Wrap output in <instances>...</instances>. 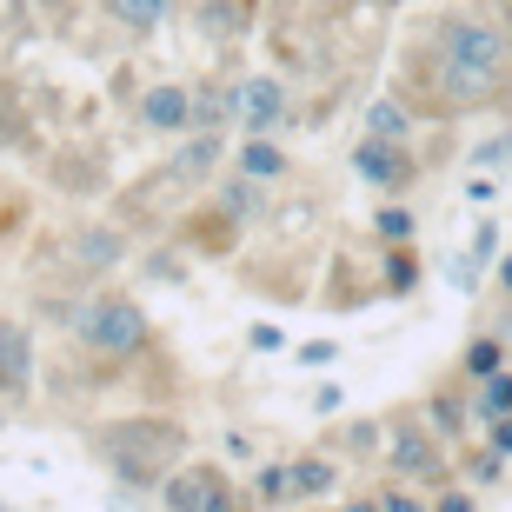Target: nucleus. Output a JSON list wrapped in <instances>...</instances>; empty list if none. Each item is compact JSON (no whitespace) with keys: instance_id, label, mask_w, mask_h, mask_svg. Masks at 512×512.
<instances>
[{"instance_id":"nucleus-2","label":"nucleus","mask_w":512,"mask_h":512,"mask_svg":"<svg viewBox=\"0 0 512 512\" xmlns=\"http://www.w3.org/2000/svg\"><path fill=\"white\" fill-rule=\"evenodd\" d=\"M173 453H180V426H160V419H133V426L107 433V459L127 486H160Z\"/></svg>"},{"instance_id":"nucleus-1","label":"nucleus","mask_w":512,"mask_h":512,"mask_svg":"<svg viewBox=\"0 0 512 512\" xmlns=\"http://www.w3.org/2000/svg\"><path fill=\"white\" fill-rule=\"evenodd\" d=\"M506 80V34L493 20H446L439 27V94L453 107H479Z\"/></svg>"},{"instance_id":"nucleus-17","label":"nucleus","mask_w":512,"mask_h":512,"mask_svg":"<svg viewBox=\"0 0 512 512\" xmlns=\"http://www.w3.org/2000/svg\"><path fill=\"white\" fill-rule=\"evenodd\" d=\"M213 153H220V140H213V133H200V140L180 153V173H207V167H213Z\"/></svg>"},{"instance_id":"nucleus-9","label":"nucleus","mask_w":512,"mask_h":512,"mask_svg":"<svg viewBox=\"0 0 512 512\" xmlns=\"http://www.w3.org/2000/svg\"><path fill=\"white\" fill-rule=\"evenodd\" d=\"M360 173H366V180H380V187H393L399 173H406V167H399V147H393V140H366V147H360Z\"/></svg>"},{"instance_id":"nucleus-11","label":"nucleus","mask_w":512,"mask_h":512,"mask_svg":"<svg viewBox=\"0 0 512 512\" xmlns=\"http://www.w3.org/2000/svg\"><path fill=\"white\" fill-rule=\"evenodd\" d=\"M240 167H247V180H280L286 173V153L266 140V133H253V147L240 153Z\"/></svg>"},{"instance_id":"nucleus-12","label":"nucleus","mask_w":512,"mask_h":512,"mask_svg":"<svg viewBox=\"0 0 512 512\" xmlns=\"http://www.w3.org/2000/svg\"><path fill=\"white\" fill-rule=\"evenodd\" d=\"M107 7H114V20H127V27H140V34H147V27H160V20H167L173 0H107Z\"/></svg>"},{"instance_id":"nucleus-7","label":"nucleus","mask_w":512,"mask_h":512,"mask_svg":"<svg viewBox=\"0 0 512 512\" xmlns=\"http://www.w3.org/2000/svg\"><path fill=\"white\" fill-rule=\"evenodd\" d=\"M393 473L399 479H439V453L419 426H399L393 433Z\"/></svg>"},{"instance_id":"nucleus-24","label":"nucleus","mask_w":512,"mask_h":512,"mask_svg":"<svg viewBox=\"0 0 512 512\" xmlns=\"http://www.w3.org/2000/svg\"><path fill=\"white\" fill-rule=\"evenodd\" d=\"M0 133H7V107H0Z\"/></svg>"},{"instance_id":"nucleus-16","label":"nucleus","mask_w":512,"mask_h":512,"mask_svg":"<svg viewBox=\"0 0 512 512\" xmlns=\"http://www.w3.org/2000/svg\"><path fill=\"white\" fill-rule=\"evenodd\" d=\"M80 260H87V266H114L120 260V233H107V227L80 233Z\"/></svg>"},{"instance_id":"nucleus-5","label":"nucleus","mask_w":512,"mask_h":512,"mask_svg":"<svg viewBox=\"0 0 512 512\" xmlns=\"http://www.w3.org/2000/svg\"><path fill=\"white\" fill-rule=\"evenodd\" d=\"M27 386H34V340L20 320H0V393L20 399Z\"/></svg>"},{"instance_id":"nucleus-13","label":"nucleus","mask_w":512,"mask_h":512,"mask_svg":"<svg viewBox=\"0 0 512 512\" xmlns=\"http://www.w3.org/2000/svg\"><path fill=\"white\" fill-rule=\"evenodd\" d=\"M512 413V380L506 373H486L479 380V419H506Z\"/></svg>"},{"instance_id":"nucleus-14","label":"nucleus","mask_w":512,"mask_h":512,"mask_svg":"<svg viewBox=\"0 0 512 512\" xmlns=\"http://www.w3.org/2000/svg\"><path fill=\"white\" fill-rule=\"evenodd\" d=\"M253 493H260V506H286L293 499V473L286 466H260L253 473Z\"/></svg>"},{"instance_id":"nucleus-15","label":"nucleus","mask_w":512,"mask_h":512,"mask_svg":"<svg viewBox=\"0 0 512 512\" xmlns=\"http://www.w3.org/2000/svg\"><path fill=\"white\" fill-rule=\"evenodd\" d=\"M366 140H406V114H399L393 100H380V107H373V114H366Z\"/></svg>"},{"instance_id":"nucleus-23","label":"nucleus","mask_w":512,"mask_h":512,"mask_svg":"<svg viewBox=\"0 0 512 512\" xmlns=\"http://www.w3.org/2000/svg\"><path fill=\"white\" fill-rule=\"evenodd\" d=\"M499 280H506V293H512V253H506V273H499Z\"/></svg>"},{"instance_id":"nucleus-18","label":"nucleus","mask_w":512,"mask_h":512,"mask_svg":"<svg viewBox=\"0 0 512 512\" xmlns=\"http://www.w3.org/2000/svg\"><path fill=\"white\" fill-rule=\"evenodd\" d=\"M466 366H473V380H486V373H499V346H493V340H479L473 353H466Z\"/></svg>"},{"instance_id":"nucleus-10","label":"nucleus","mask_w":512,"mask_h":512,"mask_svg":"<svg viewBox=\"0 0 512 512\" xmlns=\"http://www.w3.org/2000/svg\"><path fill=\"white\" fill-rule=\"evenodd\" d=\"M286 473H293V499H326L333 493V466H326V459H293Z\"/></svg>"},{"instance_id":"nucleus-20","label":"nucleus","mask_w":512,"mask_h":512,"mask_svg":"<svg viewBox=\"0 0 512 512\" xmlns=\"http://www.w3.org/2000/svg\"><path fill=\"white\" fill-rule=\"evenodd\" d=\"M380 512H426V506H419L413 493H399V486H386V493H380Z\"/></svg>"},{"instance_id":"nucleus-21","label":"nucleus","mask_w":512,"mask_h":512,"mask_svg":"<svg viewBox=\"0 0 512 512\" xmlns=\"http://www.w3.org/2000/svg\"><path fill=\"white\" fill-rule=\"evenodd\" d=\"M433 512H473V493H439Z\"/></svg>"},{"instance_id":"nucleus-4","label":"nucleus","mask_w":512,"mask_h":512,"mask_svg":"<svg viewBox=\"0 0 512 512\" xmlns=\"http://www.w3.org/2000/svg\"><path fill=\"white\" fill-rule=\"evenodd\" d=\"M160 499H167V512H227L233 486L220 466H187V473L160 479Z\"/></svg>"},{"instance_id":"nucleus-22","label":"nucleus","mask_w":512,"mask_h":512,"mask_svg":"<svg viewBox=\"0 0 512 512\" xmlns=\"http://www.w3.org/2000/svg\"><path fill=\"white\" fill-rule=\"evenodd\" d=\"M346 512H380V499H353V506H346Z\"/></svg>"},{"instance_id":"nucleus-3","label":"nucleus","mask_w":512,"mask_h":512,"mask_svg":"<svg viewBox=\"0 0 512 512\" xmlns=\"http://www.w3.org/2000/svg\"><path fill=\"white\" fill-rule=\"evenodd\" d=\"M80 333H87L94 353L120 360V353H133V346L147 340V313H140L133 300H94V306H87V320H80Z\"/></svg>"},{"instance_id":"nucleus-6","label":"nucleus","mask_w":512,"mask_h":512,"mask_svg":"<svg viewBox=\"0 0 512 512\" xmlns=\"http://www.w3.org/2000/svg\"><path fill=\"white\" fill-rule=\"evenodd\" d=\"M233 107H240V120H247L253 133H266V127H280L286 94H280V80H247V87L233 94Z\"/></svg>"},{"instance_id":"nucleus-19","label":"nucleus","mask_w":512,"mask_h":512,"mask_svg":"<svg viewBox=\"0 0 512 512\" xmlns=\"http://www.w3.org/2000/svg\"><path fill=\"white\" fill-rule=\"evenodd\" d=\"M380 233H386V240H406V233H413L406 207H386V213H380Z\"/></svg>"},{"instance_id":"nucleus-8","label":"nucleus","mask_w":512,"mask_h":512,"mask_svg":"<svg viewBox=\"0 0 512 512\" xmlns=\"http://www.w3.org/2000/svg\"><path fill=\"white\" fill-rule=\"evenodd\" d=\"M147 127H167V133L193 127V94L187 87H153L147 94Z\"/></svg>"}]
</instances>
